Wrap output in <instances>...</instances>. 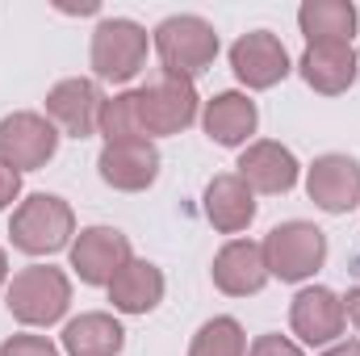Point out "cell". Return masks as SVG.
<instances>
[{
  "label": "cell",
  "mask_w": 360,
  "mask_h": 356,
  "mask_svg": "<svg viewBox=\"0 0 360 356\" xmlns=\"http://www.w3.org/2000/svg\"><path fill=\"white\" fill-rule=\"evenodd\" d=\"M134 109H139V130H143V139H151V134H180V130L197 117L193 80L168 72V68H160L143 89L134 92Z\"/></svg>",
  "instance_id": "obj_1"
},
{
  "label": "cell",
  "mask_w": 360,
  "mask_h": 356,
  "mask_svg": "<svg viewBox=\"0 0 360 356\" xmlns=\"http://www.w3.org/2000/svg\"><path fill=\"white\" fill-rule=\"evenodd\" d=\"M72 231H76L72 205L63 197H51V193H34L30 201H21L13 214V227H8L13 243L30 256H51V252L68 248Z\"/></svg>",
  "instance_id": "obj_2"
},
{
  "label": "cell",
  "mask_w": 360,
  "mask_h": 356,
  "mask_svg": "<svg viewBox=\"0 0 360 356\" xmlns=\"http://www.w3.org/2000/svg\"><path fill=\"white\" fill-rule=\"evenodd\" d=\"M72 302V285L59 268L51 265H34L21 268L8 285V310L17 323H30V327H51L63 319Z\"/></svg>",
  "instance_id": "obj_3"
},
{
  "label": "cell",
  "mask_w": 360,
  "mask_h": 356,
  "mask_svg": "<svg viewBox=\"0 0 360 356\" xmlns=\"http://www.w3.org/2000/svg\"><path fill=\"white\" fill-rule=\"evenodd\" d=\"M155 51H160V59H164L168 72L193 80L197 72H205V68L214 63V55H218V34H214L210 21L180 13V17L160 21V30H155Z\"/></svg>",
  "instance_id": "obj_4"
},
{
  "label": "cell",
  "mask_w": 360,
  "mask_h": 356,
  "mask_svg": "<svg viewBox=\"0 0 360 356\" xmlns=\"http://www.w3.org/2000/svg\"><path fill=\"white\" fill-rule=\"evenodd\" d=\"M147 63V30L126 21V17H113V21H101L96 34H92V72L109 84H126L139 76V68Z\"/></svg>",
  "instance_id": "obj_5"
},
{
  "label": "cell",
  "mask_w": 360,
  "mask_h": 356,
  "mask_svg": "<svg viewBox=\"0 0 360 356\" xmlns=\"http://www.w3.org/2000/svg\"><path fill=\"white\" fill-rule=\"evenodd\" d=\"M327 260V235L310 222H285L269 231L264 239V265H269V276H281V281H302L310 272H319Z\"/></svg>",
  "instance_id": "obj_6"
},
{
  "label": "cell",
  "mask_w": 360,
  "mask_h": 356,
  "mask_svg": "<svg viewBox=\"0 0 360 356\" xmlns=\"http://www.w3.org/2000/svg\"><path fill=\"white\" fill-rule=\"evenodd\" d=\"M59 147V134L46 117L38 113H13L0 122V164L13 172H34L42 168Z\"/></svg>",
  "instance_id": "obj_7"
},
{
  "label": "cell",
  "mask_w": 360,
  "mask_h": 356,
  "mask_svg": "<svg viewBox=\"0 0 360 356\" xmlns=\"http://www.w3.org/2000/svg\"><path fill=\"white\" fill-rule=\"evenodd\" d=\"M101 180L122 189V193H139L147 184H155L160 177V151L151 139H126V143H105L101 160Z\"/></svg>",
  "instance_id": "obj_8"
},
{
  "label": "cell",
  "mask_w": 360,
  "mask_h": 356,
  "mask_svg": "<svg viewBox=\"0 0 360 356\" xmlns=\"http://www.w3.org/2000/svg\"><path fill=\"white\" fill-rule=\"evenodd\" d=\"M126 265H130V243L113 227H89L72 243V268L89 285H109Z\"/></svg>",
  "instance_id": "obj_9"
},
{
  "label": "cell",
  "mask_w": 360,
  "mask_h": 356,
  "mask_svg": "<svg viewBox=\"0 0 360 356\" xmlns=\"http://www.w3.org/2000/svg\"><path fill=\"white\" fill-rule=\"evenodd\" d=\"M306 193L319 210L327 214H348L360 201V164L348 155H323L314 160L310 177H306Z\"/></svg>",
  "instance_id": "obj_10"
},
{
  "label": "cell",
  "mask_w": 360,
  "mask_h": 356,
  "mask_svg": "<svg viewBox=\"0 0 360 356\" xmlns=\"http://www.w3.org/2000/svg\"><path fill=\"white\" fill-rule=\"evenodd\" d=\"M231 68H235V76H239L248 89H272L276 80H285L289 55H285L281 38L256 30V34H243V38L231 46Z\"/></svg>",
  "instance_id": "obj_11"
},
{
  "label": "cell",
  "mask_w": 360,
  "mask_h": 356,
  "mask_svg": "<svg viewBox=\"0 0 360 356\" xmlns=\"http://www.w3.org/2000/svg\"><path fill=\"white\" fill-rule=\"evenodd\" d=\"M269 281V265H264V248L260 243H248V239H235L226 243L218 256H214V285L231 298H248V293H260Z\"/></svg>",
  "instance_id": "obj_12"
},
{
  "label": "cell",
  "mask_w": 360,
  "mask_h": 356,
  "mask_svg": "<svg viewBox=\"0 0 360 356\" xmlns=\"http://www.w3.org/2000/svg\"><path fill=\"white\" fill-rule=\"evenodd\" d=\"M101 105H105V96L96 92V84H92V80H80V76L55 84L51 96H46V113H51L72 139H89L92 130H96Z\"/></svg>",
  "instance_id": "obj_13"
},
{
  "label": "cell",
  "mask_w": 360,
  "mask_h": 356,
  "mask_svg": "<svg viewBox=\"0 0 360 356\" xmlns=\"http://www.w3.org/2000/svg\"><path fill=\"white\" fill-rule=\"evenodd\" d=\"M297 68L314 92L335 96L356 80V51H352V42H310Z\"/></svg>",
  "instance_id": "obj_14"
},
{
  "label": "cell",
  "mask_w": 360,
  "mask_h": 356,
  "mask_svg": "<svg viewBox=\"0 0 360 356\" xmlns=\"http://www.w3.org/2000/svg\"><path fill=\"white\" fill-rule=\"evenodd\" d=\"M205 218L222 231V235H239L248 231V222L256 218V197L243 184L239 172H222L205 184Z\"/></svg>",
  "instance_id": "obj_15"
},
{
  "label": "cell",
  "mask_w": 360,
  "mask_h": 356,
  "mask_svg": "<svg viewBox=\"0 0 360 356\" xmlns=\"http://www.w3.org/2000/svg\"><path fill=\"white\" fill-rule=\"evenodd\" d=\"M289 323L306 344H331L344 331V302L331 289H302L293 298Z\"/></svg>",
  "instance_id": "obj_16"
},
{
  "label": "cell",
  "mask_w": 360,
  "mask_h": 356,
  "mask_svg": "<svg viewBox=\"0 0 360 356\" xmlns=\"http://www.w3.org/2000/svg\"><path fill=\"white\" fill-rule=\"evenodd\" d=\"M239 177L248 189H260V193H289L297 184V160L281 143H252L239 155Z\"/></svg>",
  "instance_id": "obj_17"
},
{
  "label": "cell",
  "mask_w": 360,
  "mask_h": 356,
  "mask_svg": "<svg viewBox=\"0 0 360 356\" xmlns=\"http://www.w3.org/2000/svg\"><path fill=\"white\" fill-rule=\"evenodd\" d=\"M205 134L214 139V143H222V147H239V143H248V134H256V122H260V113H256V105L243 96V92H218L210 105H205Z\"/></svg>",
  "instance_id": "obj_18"
},
{
  "label": "cell",
  "mask_w": 360,
  "mask_h": 356,
  "mask_svg": "<svg viewBox=\"0 0 360 356\" xmlns=\"http://www.w3.org/2000/svg\"><path fill=\"white\" fill-rule=\"evenodd\" d=\"M109 298L122 314H147L164 298V272L155 265H147V260H130L109 281Z\"/></svg>",
  "instance_id": "obj_19"
},
{
  "label": "cell",
  "mask_w": 360,
  "mask_h": 356,
  "mask_svg": "<svg viewBox=\"0 0 360 356\" xmlns=\"http://www.w3.org/2000/svg\"><path fill=\"white\" fill-rule=\"evenodd\" d=\"M126 344V331L109 314H80L63 327V348L72 356H117Z\"/></svg>",
  "instance_id": "obj_20"
},
{
  "label": "cell",
  "mask_w": 360,
  "mask_h": 356,
  "mask_svg": "<svg viewBox=\"0 0 360 356\" xmlns=\"http://www.w3.org/2000/svg\"><path fill=\"white\" fill-rule=\"evenodd\" d=\"M297 25L310 42H352L356 8L348 0H310V4H302Z\"/></svg>",
  "instance_id": "obj_21"
},
{
  "label": "cell",
  "mask_w": 360,
  "mask_h": 356,
  "mask_svg": "<svg viewBox=\"0 0 360 356\" xmlns=\"http://www.w3.org/2000/svg\"><path fill=\"white\" fill-rule=\"evenodd\" d=\"M243 348H248V340H243V327L235 319H210L193 336L188 356H243Z\"/></svg>",
  "instance_id": "obj_22"
},
{
  "label": "cell",
  "mask_w": 360,
  "mask_h": 356,
  "mask_svg": "<svg viewBox=\"0 0 360 356\" xmlns=\"http://www.w3.org/2000/svg\"><path fill=\"white\" fill-rule=\"evenodd\" d=\"M96 130L105 134V143H126V139H143L139 130V109H134V92H122L113 101L101 105V122Z\"/></svg>",
  "instance_id": "obj_23"
},
{
  "label": "cell",
  "mask_w": 360,
  "mask_h": 356,
  "mask_svg": "<svg viewBox=\"0 0 360 356\" xmlns=\"http://www.w3.org/2000/svg\"><path fill=\"white\" fill-rule=\"evenodd\" d=\"M0 356H59V348L42 336H13V340H4Z\"/></svg>",
  "instance_id": "obj_24"
},
{
  "label": "cell",
  "mask_w": 360,
  "mask_h": 356,
  "mask_svg": "<svg viewBox=\"0 0 360 356\" xmlns=\"http://www.w3.org/2000/svg\"><path fill=\"white\" fill-rule=\"evenodd\" d=\"M248 356H302L297 344H289L285 336H260L256 344H252V352Z\"/></svg>",
  "instance_id": "obj_25"
},
{
  "label": "cell",
  "mask_w": 360,
  "mask_h": 356,
  "mask_svg": "<svg viewBox=\"0 0 360 356\" xmlns=\"http://www.w3.org/2000/svg\"><path fill=\"white\" fill-rule=\"evenodd\" d=\"M21 193V172H13L8 164H0V210L13 205V197Z\"/></svg>",
  "instance_id": "obj_26"
},
{
  "label": "cell",
  "mask_w": 360,
  "mask_h": 356,
  "mask_svg": "<svg viewBox=\"0 0 360 356\" xmlns=\"http://www.w3.org/2000/svg\"><path fill=\"white\" fill-rule=\"evenodd\" d=\"M344 314H348V319H352V323L360 327V285L352 289V293H348V298H344Z\"/></svg>",
  "instance_id": "obj_27"
},
{
  "label": "cell",
  "mask_w": 360,
  "mask_h": 356,
  "mask_svg": "<svg viewBox=\"0 0 360 356\" xmlns=\"http://www.w3.org/2000/svg\"><path fill=\"white\" fill-rule=\"evenodd\" d=\"M327 356H360V344H340V348H331Z\"/></svg>",
  "instance_id": "obj_28"
},
{
  "label": "cell",
  "mask_w": 360,
  "mask_h": 356,
  "mask_svg": "<svg viewBox=\"0 0 360 356\" xmlns=\"http://www.w3.org/2000/svg\"><path fill=\"white\" fill-rule=\"evenodd\" d=\"M4 276H8V260H4V252H0V285H4Z\"/></svg>",
  "instance_id": "obj_29"
}]
</instances>
